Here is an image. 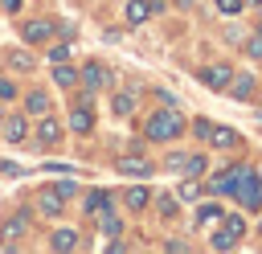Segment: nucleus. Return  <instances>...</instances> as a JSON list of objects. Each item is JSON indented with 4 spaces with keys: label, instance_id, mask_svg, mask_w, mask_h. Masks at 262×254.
I'll list each match as a JSON object with an SVG mask.
<instances>
[{
    "label": "nucleus",
    "instance_id": "obj_22",
    "mask_svg": "<svg viewBox=\"0 0 262 254\" xmlns=\"http://www.w3.org/2000/svg\"><path fill=\"white\" fill-rule=\"evenodd\" d=\"M237 246V234L229 229V225H221L217 234H213V250H233Z\"/></svg>",
    "mask_w": 262,
    "mask_h": 254
},
{
    "label": "nucleus",
    "instance_id": "obj_24",
    "mask_svg": "<svg viewBox=\"0 0 262 254\" xmlns=\"http://www.w3.org/2000/svg\"><path fill=\"white\" fill-rule=\"evenodd\" d=\"M205 168H209V160H205V156H184V172H188V176H201Z\"/></svg>",
    "mask_w": 262,
    "mask_h": 254
},
{
    "label": "nucleus",
    "instance_id": "obj_31",
    "mask_svg": "<svg viewBox=\"0 0 262 254\" xmlns=\"http://www.w3.org/2000/svg\"><path fill=\"white\" fill-rule=\"evenodd\" d=\"M164 168H172V172H184V156H180V152H172V156L164 160Z\"/></svg>",
    "mask_w": 262,
    "mask_h": 254
},
{
    "label": "nucleus",
    "instance_id": "obj_34",
    "mask_svg": "<svg viewBox=\"0 0 262 254\" xmlns=\"http://www.w3.org/2000/svg\"><path fill=\"white\" fill-rule=\"evenodd\" d=\"M20 4H25V0H0V8H4L8 16H16V12H20Z\"/></svg>",
    "mask_w": 262,
    "mask_h": 254
},
{
    "label": "nucleus",
    "instance_id": "obj_9",
    "mask_svg": "<svg viewBox=\"0 0 262 254\" xmlns=\"http://www.w3.org/2000/svg\"><path fill=\"white\" fill-rule=\"evenodd\" d=\"M66 127H70V131H78V135H90V131H94V115H90V107L74 102V111L66 115Z\"/></svg>",
    "mask_w": 262,
    "mask_h": 254
},
{
    "label": "nucleus",
    "instance_id": "obj_5",
    "mask_svg": "<svg viewBox=\"0 0 262 254\" xmlns=\"http://www.w3.org/2000/svg\"><path fill=\"white\" fill-rule=\"evenodd\" d=\"M33 135H37V143H41V147H57V143H61V135H66V127H61L53 115H41V119H37V127H33Z\"/></svg>",
    "mask_w": 262,
    "mask_h": 254
},
{
    "label": "nucleus",
    "instance_id": "obj_35",
    "mask_svg": "<svg viewBox=\"0 0 262 254\" xmlns=\"http://www.w3.org/2000/svg\"><path fill=\"white\" fill-rule=\"evenodd\" d=\"M246 4H262V0H246Z\"/></svg>",
    "mask_w": 262,
    "mask_h": 254
},
{
    "label": "nucleus",
    "instance_id": "obj_29",
    "mask_svg": "<svg viewBox=\"0 0 262 254\" xmlns=\"http://www.w3.org/2000/svg\"><path fill=\"white\" fill-rule=\"evenodd\" d=\"M217 8H221L225 16H233V12H242V8H246V0H217Z\"/></svg>",
    "mask_w": 262,
    "mask_h": 254
},
{
    "label": "nucleus",
    "instance_id": "obj_19",
    "mask_svg": "<svg viewBox=\"0 0 262 254\" xmlns=\"http://www.w3.org/2000/svg\"><path fill=\"white\" fill-rule=\"evenodd\" d=\"M229 90H233V98H250L254 94V78L250 74H237V78H229Z\"/></svg>",
    "mask_w": 262,
    "mask_h": 254
},
{
    "label": "nucleus",
    "instance_id": "obj_3",
    "mask_svg": "<svg viewBox=\"0 0 262 254\" xmlns=\"http://www.w3.org/2000/svg\"><path fill=\"white\" fill-rule=\"evenodd\" d=\"M29 225H33V221H29V213H25V209L8 213V217L0 221V246H4V250H12V246H16V242L29 234Z\"/></svg>",
    "mask_w": 262,
    "mask_h": 254
},
{
    "label": "nucleus",
    "instance_id": "obj_26",
    "mask_svg": "<svg viewBox=\"0 0 262 254\" xmlns=\"http://www.w3.org/2000/svg\"><path fill=\"white\" fill-rule=\"evenodd\" d=\"M217 217H221L217 205H201V209H196V225H209V221H217Z\"/></svg>",
    "mask_w": 262,
    "mask_h": 254
},
{
    "label": "nucleus",
    "instance_id": "obj_27",
    "mask_svg": "<svg viewBox=\"0 0 262 254\" xmlns=\"http://www.w3.org/2000/svg\"><path fill=\"white\" fill-rule=\"evenodd\" d=\"M156 201H160V217H176V197L164 193V197H156Z\"/></svg>",
    "mask_w": 262,
    "mask_h": 254
},
{
    "label": "nucleus",
    "instance_id": "obj_23",
    "mask_svg": "<svg viewBox=\"0 0 262 254\" xmlns=\"http://www.w3.org/2000/svg\"><path fill=\"white\" fill-rule=\"evenodd\" d=\"M111 107H115V115H131L135 111V94H115Z\"/></svg>",
    "mask_w": 262,
    "mask_h": 254
},
{
    "label": "nucleus",
    "instance_id": "obj_25",
    "mask_svg": "<svg viewBox=\"0 0 262 254\" xmlns=\"http://www.w3.org/2000/svg\"><path fill=\"white\" fill-rule=\"evenodd\" d=\"M49 188H53V193H57L61 201H70V197H78V184H74V180H57V184H49Z\"/></svg>",
    "mask_w": 262,
    "mask_h": 254
},
{
    "label": "nucleus",
    "instance_id": "obj_15",
    "mask_svg": "<svg viewBox=\"0 0 262 254\" xmlns=\"http://www.w3.org/2000/svg\"><path fill=\"white\" fill-rule=\"evenodd\" d=\"M49 246H53V250H78V246H82V238H78V229L57 225V229H53V238H49Z\"/></svg>",
    "mask_w": 262,
    "mask_h": 254
},
{
    "label": "nucleus",
    "instance_id": "obj_2",
    "mask_svg": "<svg viewBox=\"0 0 262 254\" xmlns=\"http://www.w3.org/2000/svg\"><path fill=\"white\" fill-rule=\"evenodd\" d=\"M233 197L254 213V209H262V188H258V176L254 172H246V164H237V176H233Z\"/></svg>",
    "mask_w": 262,
    "mask_h": 254
},
{
    "label": "nucleus",
    "instance_id": "obj_33",
    "mask_svg": "<svg viewBox=\"0 0 262 254\" xmlns=\"http://www.w3.org/2000/svg\"><path fill=\"white\" fill-rule=\"evenodd\" d=\"M0 98H16V86L8 78H0Z\"/></svg>",
    "mask_w": 262,
    "mask_h": 254
},
{
    "label": "nucleus",
    "instance_id": "obj_32",
    "mask_svg": "<svg viewBox=\"0 0 262 254\" xmlns=\"http://www.w3.org/2000/svg\"><path fill=\"white\" fill-rule=\"evenodd\" d=\"M192 131H196L201 139H209V131H213V123H209V119H196V123H192Z\"/></svg>",
    "mask_w": 262,
    "mask_h": 254
},
{
    "label": "nucleus",
    "instance_id": "obj_36",
    "mask_svg": "<svg viewBox=\"0 0 262 254\" xmlns=\"http://www.w3.org/2000/svg\"><path fill=\"white\" fill-rule=\"evenodd\" d=\"M0 123H4V115H0Z\"/></svg>",
    "mask_w": 262,
    "mask_h": 254
},
{
    "label": "nucleus",
    "instance_id": "obj_4",
    "mask_svg": "<svg viewBox=\"0 0 262 254\" xmlns=\"http://www.w3.org/2000/svg\"><path fill=\"white\" fill-rule=\"evenodd\" d=\"M20 37H25L29 45H45V41L57 37V20H49V16H33V20L20 25Z\"/></svg>",
    "mask_w": 262,
    "mask_h": 254
},
{
    "label": "nucleus",
    "instance_id": "obj_17",
    "mask_svg": "<svg viewBox=\"0 0 262 254\" xmlns=\"http://www.w3.org/2000/svg\"><path fill=\"white\" fill-rule=\"evenodd\" d=\"M82 209L94 217V213H102V209H111V193L106 188H90L86 193V201H82Z\"/></svg>",
    "mask_w": 262,
    "mask_h": 254
},
{
    "label": "nucleus",
    "instance_id": "obj_16",
    "mask_svg": "<svg viewBox=\"0 0 262 254\" xmlns=\"http://www.w3.org/2000/svg\"><path fill=\"white\" fill-rule=\"evenodd\" d=\"M53 82H57L61 90H74V86L82 82V74H78V70L70 66V61H57V70H53Z\"/></svg>",
    "mask_w": 262,
    "mask_h": 254
},
{
    "label": "nucleus",
    "instance_id": "obj_20",
    "mask_svg": "<svg viewBox=\"0 0 262 254\" xmlns=\"http://www.w3.org/2000/svg\"><path fill=\"white\" fill-rule=\"evenodd\" d=\"M127 209H147V201H151V193L143 188V184H135V188H127Z\"/></svg>",
    "mask_w": 262,
    "mask_h": 254
},
{
    "label": "nucleus",
    "instance_id": "obj_10",
    "mask_svg": "<svg viewBox=\"0 0 262 254\" xmlns=\"http://www.w3.org/2000/svg\"><path fill=\"white\" fill-rule=\"evenodd\" d=\"M151 12H160V4H156V0H127V8H123L127 25H143Z\"/></svg>",
    "mask_w": 262,
    "mask_h": 254
},
{
    "label": "nucleus",
    "instance_id": "obj_28",
    "mask_svg": "<svg viewBox=\"0 0 262 254\" xmlns=\"http://www.w3.org/2000/svg\"><path fill=\"white\" fill-rule=\"evenodd\" d=\"M196 193H201L196 180H184V184H180V201H196Z\"/></svg>",
    "mask_w": 262,
    "mask_h": 254
},
{
    "label": "nucleus",
    "instance_id": "obj_21",
    "mask_svg": "<svg viewBox=\"0 0 262 254\" xmlns=\"http://www.w3.org/2000/svg\"><path fill=\"white\" fill-rule=\"evenodd\" d=\"M94 217H98V229H102V234H111V238H115V234H123V221H119L111 209H102V213H94Z\"/></svg>",
    "mask_w": 262,
    "mask_h": 254
},
{
    "label": "nucleus",
    "instance_id": "obj_18",
    "mask_svg": "<svg viewBox=\"0 0 262 254\" xmlns=\"http://www.w3.org/2000/svg\"><path fill=\"white\" fill-rule=\"evenodd\" d=\"M209 143L229 152V147H237V131H233V127H213V131H209Z\"/></svg>",
    "mask_w": 262,
    "mask_h": 254
},
{
    "label": "nucleus",
    "instance_id": "obj_30",
    "mask_svg": "<svg viewBox=\"0 0 262 254\" xmlns=\"http://www.w3.org/2000/svg\"><path fill=\"white\" fill-rule=\"evenodd\" d=\"M49 57L53 61H70V41L66 45H49Z\"/></svg>",
    "mask_w": 262,
    "mask_h": 254
},
{
    "label": "nucleus",
    "instance_id": "obj_14",
    "mask_svg": "<svg viewBox=\"0 0 262 254\" xmlns=\"http://www.w3.org/2000/svg\"><path fill=\"white\" fill-rule=\"evenodd\" d=\"M37 209H41L45 217H61V209H66V201H61V197H57V193H53V188L45 184V188L37 193Z\"/></svg>",
    "mask_w": 262,
    "mask_h": 254
},
{
    "label": "nucleus",
    "instance_id": "obj_6",
    "mask_svg": "<svg viewBox=\"0 0 262 254\" xmlns=\"http://www.w3.org/2000/svg\"><path fill=\"white\" fill-rule=\"evenodd\" d=\"M229 78H233V70H229L225 61L196 70V82H201V86H209V90H225V86H229Z\"/></svg>",
    "mask_w": 262,
    "mask_h": 254
},
{
    "label": "nucleus",
    "instance_id": "obj_11",
    "mask_svg": "<svg viewBox=\"0 0 262 254\" xmlns=\"http://www.w3.org/2000/svg\"><path fill=\"white\" fill-rule=\"evenodd\" d=\"M4 66L12 70V74H33V53L29 49H4Z\"/></svg>",
    "mask_w": 262,
    "mask_h": 254
},
{
    "label": "nucleus",
    "instance_id": "obj_7",
    "mask_svg": "<svg viewBox=\"0 0 262 254\" xmlns=\"http://www.w3.org/2000/svg\"><path fill=\"white\" fill-rule=\"evenodd\" d=\"M0 139H4V143H25V139H29V115H4Z\"/></svg>",
    "mask_w": 262,
    "mask_h": 254
},
{
    "label": "nucleus",
    "instance_id": "obj_12",
    "mask_svg": "<svg viewBox=\"0 0 262 254\" xmlns=\"http://www.w3.org/2000/svg\"><path fill=\"white\" fill-rule=\"evenodd\" d=\"M78 74H82V86H86V90H102V86L111 82V74H106V66H98V61H90V66H82Z\"/></svg>",
    "mask_w": 262,
    "mask_h": 254
},
{
    "label": "nucleus",
    "instance_id": "obj_1",
    "mask_svg": "<svg viewBox=\"0 0 262 254\" xmlns=\"http://www.w3.org/2000/svg\"><path fill=\"white\" fill-rule=\"evenodd\" d=\"M143 135L156 139V143H172V139L184 135V115H176V107H164V111H156V115L147 119Z\"/></svg>",
    "mask_w": 262,
    "mask_h": 254
},
{
    "label": "nucleus",
    "instance_id": "obj_8",
    "mask_svg": "<svg viewBox=\"0 0 262 254\" xmlns=\"http://www.w3.org/2000/svg\"><path fill=\"white\" fill-rule=\"evenodd\" d=\"M115 172H123V176H151L156 164L143 160V156H119V160H115Z\"/></svg>",
    "mask_w": 262,
    "mask_h": 254
},
{
    "label": "nucleus",
    "instance_id": "obj_13",
    "mask_svg": "<svg viewBox=\"0 0 262 254\" xmlns=\"http://www.w3.org/2000/svg\"><path fill=\"white\" fill-rule=\"evenodd\" d=\"M49 107H53V102H49V94H45V90H29V94H25V115H29V119L49 115Z\"/></svg>",
    "mask_w": 262,
    "mask_h": 254
}]
</instances>
